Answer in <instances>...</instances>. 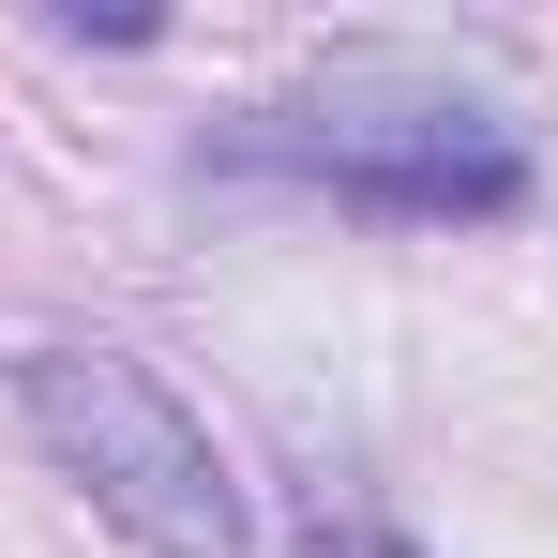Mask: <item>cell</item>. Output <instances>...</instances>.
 <instances>
[{
    "label": "cell",
    "mask_w": 558,
    "mask_h": 558,
    "mask_svg": "<svg viewBox=\"0 0 558 558\" xmlns=\"http://www.w3.org/2000/svg\"><path fill=\"white\" fill-rule=\"evenodd\" d=\"M317 558H408V544H392L377 513H317Z\"/></svg>",
    "instance_id": "cell-3"
},
{
    "label": "cell",
    "mask_w": 558,
    "mask_h": 558,
    "mask_svg": "<svg viewBox=\"0 0 558 558\" xmlns=\"http://www.w3.org/2000/svg\"><path fill=\"white\" fill-rule=\"evenodd\" d=\"M287 167H317V182L377 196V211H513L529 167H513V136H468V106L438 121H377V136H272Z\"/></svg>",
    "instance_id": "cell-2"
},
{
    "label": "cell",
    "mask_w": 558,
    "mask_h": 558,
    "mask_svg": "<svg viewBox=\"0 0 558 558\" xmlns=\"http://www.w3.org/2000/svg\"><path fill=\"white\" fill-rule=\"evenodd\" d=\"M15 408L46 423V453L76 468L136 544H167V558H257L227 453L182 423V392H167L151 363H121V348H31V363H15Z\"/></svg>",
    "instance_id": "cell-1"
}]
</instances>
